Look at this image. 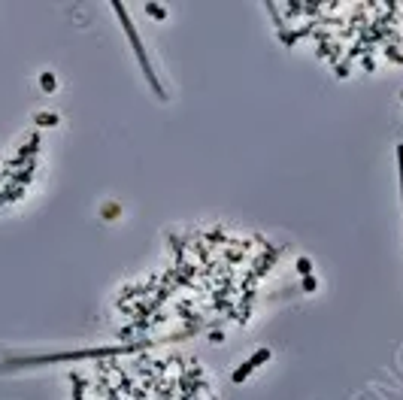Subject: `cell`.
Returning a JSON list of instances; mask_svg holds the SVG:
<instances>
[{"instance_id":"cell-9","label":"cell","mask_w":403,"mask_h":400,"mask_svg":"<svg viewBox=\"0 0 403 400\" xmlns=\"http://www.w3.org/2000/svg\"><path fill=\"white\" fill-rule=\"evenodd\" d=\"M400 100H403V91H400Z\"/></svg>"},{"instance_id":"cell-5","label":"cell","mask_w":403,"mask_h":400,"mask_svg":"<svg viewBox=\"0 0 403 400\" xmlns=\"http://www.w3.org/2000/svg\"><path fill=\"white\" fill-rule=\"evenodd\" d=\"M146 12L152 15V19H164V15H167V9L158 6V3H146Z\"/></svg>"},{"instance_id":"cell-4","label":"cell","mask_w":403,"mask_h":400,"mask_svg":"<svg viewBox=\"0 0 403 400\" xmlns=\"http://www.w3.org/2000/svg\"><path fill=\"white\" fill-rule=\"evenodd\" d=\"M297 273L312 276V261H309V258H297Z\"/></svg>"},{"instance_id":"cell-8","label":"cell","mask_w":403,"mask_h":400,"mask_svg":"<svg viewBox=\"0 0 403 400\" xmlns=\"http://www.w3.org/2000/svg\"><path fill=\"white\" fill-rule=\"evenodd\" d=\"M303 288H306V291H315V279H312V276H303Z\"/></svg>"},{"instance_id":"cell-6","label":"cell","mask_w":403,"mask_h":400,"mask_svg":"<svg viewBox=\"0 0 403 400\" xmlns=\"http://www.w3.org/2000/svg\"><path fill=\"white\" fill-rule=\"evenodd\" d=\"M397 170H400V197H403V143L397 146Z\"/></svg>"},{"instance_id":"cell-2","label":"cell","mask_w":403,"mask_h":400,"mask_svg":"<svg viewBox=\"0 0 403 400\" xmlns=\"http://www.w3.org/2000/svg\"><path fill=\"white\" fill-rule=\"evenodd\" d=\"M270 355H273V352L267 349V346H264V349H258V352H255L252 358H246V361H242L240 367H237V370L231 373V379L237 382V385H240V382H246V379H249V376H252V373H255L258 367H261V364H267V361H270Z\"/></svg>"},{"instance_id":"cell-1","label":"cell","mask_w":403,"mask_h":400,"mask_svg":"<svg viewBox=\"0 0 403 400\" xmlns=\"http://www.w3.org/2000/svg\"><path fill=\"white\" fill-rule=\"evenodd\" d=\"M112 9L118 12L121 25H125V33H128V40H131V46H134V52H136L139 67H143V73H146V79H149V85H152V91L164 100V97H167V91L161 88V82H158V73H155V67H152V61H149V55H146V46H143V40H139V33H136V27H134V22H131V15H128L125 3H112Z\"/></svg>"},{"instance_id":"cell-7","label":"cell","mask_w":403,"mask_h":400,"mask_svg":"<svg viewBox=\"0 0 403 400\" xmlns=\"http://www.w3.org/2000/svg\"><path fill=\"white\" fill-rule=\"evenodd\" d=\"M55 121H58V115H37V125H55Z\"/></svg>"},{"instance_id":"cell-3","label":"cell","mask_w":403,"mask_h":400,"mask_svg":"<svg viewBox=\"0 0 403 400\" xmlns=\"http://www.w3.org/2000/svg\"><path fill=\"white\" fill-rule=\"evenodd\" d=\"M40 85H43V91H55V73H43Z\"/></svg>"}]
</instances>
